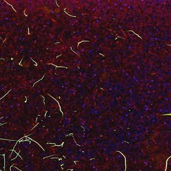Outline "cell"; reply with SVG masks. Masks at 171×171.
<instances>
[{"label": "cell", "instance_id": "1", "mask_svg": "<svg viewBox=\"0 0 171 171\" xmlns=\"http://www.w3.org/2000/svg\"><path fill=\"white\" fill-rule=\"evenodd\" d=\"M13 151H9L5 153V171H10V167L11 166L13 165L14 164H17L20 160H21V158L20 156H18L17 158L14 159L13 161H10V157L11 154L12 153Z\"/></svg>", "mask_w": 171, "mask_h": 171}, {"label": "cell", "instance_id": "2", "mask_svg": "<svg viewBox=\"0 0 171 171\" xmlns=\"http://www.w3.org/2000/svg\"><path fill=\"white\" fill-rule=\"evenodd\" d=\"M0 170L5 171L4 169V156L0 155Z\"/></svg>", "mask_w": 171, "mask_h": 171}, {"label": "cell", "instance_id": "3", "mask_svg": "<svg viewBox=\"0 0 171 171\" xmlns=\"http://www.w3.org/2000/svg\"><path fill=\"white\" fill-rule=\"evenodd\" d=\"M17 156V154H16L15 151H13L12 152V154L10 156L9 159H10V161H11L12 159H15Z\"/></svg>", "mask_w": 171, "mask_h": 171}, {"label": "cell", "instance_id": "4", "mask_svg": "<svg viewBox=\"0 0 171 171\" xmlns=\"http://www.w3.org/2000/svg\"><path fill=\"white\" fill-rule=\"evenodd\" d=\"M11 171H20L19 170L17 169V168H16L15 167H12L11 168Z\"/></svg>", "mask_w": 171, "mask_h": 171}]
</instances>
